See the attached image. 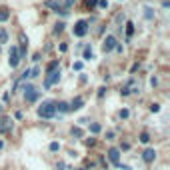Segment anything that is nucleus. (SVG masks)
Returning a JSON list of instances; mask_svg holds the SVG:
<instances>
[{"label":"nucleus","instance_id":"7c9ffc66","mask_svg":"<svg viewBox=\"0 0 170 170\" xmlns=\"http://www.w3.org/2000/svg\"><path fill=\"white\" fill-rule=\"evenodd\" d=\"M72 68H74V70H82V62H74Z\"/></svg>","mask_w":170,"mask_h":170},{"label":"nucleus","instance_id":"72a5a7b5","mask_svg":"<svg viewBox=\"0 0 170 170\" xmlns=\"http://www.w3.org/2000/svg\"><path fill=\"white\" fill-rule=\"evenodd\" d=\"M0 112H2V108H0Z\"/></svg>","mask_w":170,"mask_h":170},{"label":"nucleus","instance_id":"20e7f679","mask_svg":"<svg viewBox=\"0 0 170 170\" xmlns=\"http://www.w3.org/2000/svg\"><path fill=\"white\" fill-rule=\"evenodd\" d=\"M86 32H88V22L86 20H78L74 24V36L82 38V36H86Z\"/></svg>","mask_w":170,"mask_h":170},{"label":"nucleus","instance_id":"dca6fc26","mask_svg":"<svg viewBox=\"0 0 170 170\" xmlns=\"http://www.w3.org/2000/svg\"><path fill=\"white\" fill-rule=\"evenodd\" d=\"M100 130H102V126L98 122H92V124H90V132H92V134H98Z\"/></svg>","mask_w":170,"mask_h":170},{"label":"nucleus","instance_id":"cd10ccee","mask_svg":"<svg viewBox=\"0 0 170 170\" xmlns=\"http://www.w3.org/2000/svg\"><path fill=\"white\" fill-rule=\"evenodd\" d=\"M74 2H76V0H66V2H64V8H70V6H74Z\"/></svg>","mask_w":170,"mask_h":170},{"label":"nucleus","instance_id":"b1692460","mask_svg":"<svg viewBox=\"0 0 170 170\" xmlns=\"http://www.w3.org/2000/svg\"><path fill=\"white\" fill-rule=\"evenodd\" d=\"M60 150V144L58 142H50V152H58Z\"/></svg>","mask_w":170,"mask_h":170},{"label":"nucleus","instance_id":"f257e3e1","mask_svg":"<svg viewBox=\"0 0 170 170\" xmlns=\"http://www.w3.org/2000/svg\"><path fill=\"white\" fill-rule=\"evenodd\" d=\"M54 114H56L54 102H44V104L38 108V116H40V118H54Z\"/></svg>","mask_w":170,"mask_h":170},{"label":"nucleus","instance_id":"4468645a","mask_svg":"<svg viewBox=\"0 0 170 170\" xmlns=\"http://www.w3.org/2000/svg\"><path fill=\"white\" fill-rule=\"evenodd\" d=\"M54 108H56L58 112H68V110H70L66 102H58V104H54Z\"/></svg>","mask_w":170,"mask_h":170},{"label":"nucleus","instance_id":"a211bd4d","mask_svg":"<svg viewBox=\"0 0 170 170\" xmlns=\"http://www.w3.org/2000/svg\"><path fill=\"white\" fill-rule=\"evenodd\" d=\"M126 34H128V38L134 34V24L132 22H126Z\"/></svg>","mask_w":170,"mask_h":170},{"label":"nucleus","instance_id":"9d476101","mask_svg":"<svg viewBox=\"0 0 170 170\" xmlns=\"http://www.w3.org/2000/svg\"><path fill=\"white\" fill-rule=\"evenodd\" d=\"M82 106H84V98H82V96H76V98L72 100V104H68L70 110H80Z\"/></svg>","mask_w":170,"mask_h":170},{"label":"nucleus","instance_id":"0eeeda50","mask_svg":"<svg viewBox=\"0 0 170 170\" xmlns=\"http://www.w3.org/2000/svg\"><path fill=\"white\" fill-rule=\"evenodd\" d=\"M118 42H116V38L112 36V34H108L106 38H104V44H102V50L104 52H110V50H114V46H116Z\"/></svg>","mask_w":170,"mask_h":170},{"label":"nucleus","instance_id":"c85d7f7f","mask_svg":"<svg viewBox=\"0 0 170 170\" xmlns=\"http://www.w3.org/2000/svg\"><path fill=\"white\" fill-rule=\"evenodd\" d=\"M84 144H86V146H94V144H96V140H94V138H88Z\"/></svg>","mask_w":170,"mask_h":170},{"label":"nucleus","instance_id":"bb28decb","mask_svg":"<svg viewBox=\"0 0 170 170\" xmlns=\"http://www.w3.org/2000/svg\"><path fill=\"white\" fill-rule=\"evenodd\" d=\"M98 6L100 8H108V0H98Z\"/></svg>","mask_w":170,"mask_h":170},{"label":"nucleus","instance_id":"39448f33","mask_svg":"<svg viewBox=\"0 0 170 170\" xmlns=\"http://www.w3.org/2000/svg\"><path fill=\"white\" fill-rule=\"evenodd\" d=\"M58 80H60V68L54 70V72H48V76H46V80H44V88H50V86L56 84Z\"/></svg>","mask_w":170,"mask_h":170},{"label":"nucleus","instance_id":"5701e85b","mask_svg":"<svg viewBox=\"0 0 170 170\" xmlns=\"http://www.w3.org/2000/svg\"><path fill=\"white\" fill-rule=\"evenodd\" d=\"M72 136H76V138H80V136H82V128H78V126H74V128H72Z\"/></svg>","mask_w":170,"mask_h":170},{"label":"nucleus","instance_id":"f03ea898","mask_svg":"<svg viewBox=\"0 0 170 170\" xmlns=\"http://www.w3.org/2000/svg\"><path fill=\"white\" fill-rule=\"evenodd\" d=\"M22 90H24V100L26 102H36L38 100V96H40V92H38L32 84H24Z\"/></svg>","mask_w":170,"mask_h":170},{"label":"nucleus","instance_id":"aec40b11","mask_svg":"<svg viewBox=\"0 0 170 170\" xmlns=\"http://www.w3.org/2000/svg\"><path fill=\"white\" fill-rule=\"evenodd\" d=\"M64 26H66L64 22H58V24L54 26V34H60V32H62V30H64Z\"/></svg>","mask_w":170,"mask_h":170},{"label":"nucleus","instance_id":"ddd939ff","mask_svg":"<svg viewBox=\"0 0 170 170\" xmlns=\"http://www.w3.org/2000/svg\"><path fill=\"white\" fill-rule=\"evenodd\" d=\"M8 18H10V10L2 6V8H0V22H6Z\"/></svg>","mask_w":170,"mask_h":170},{"label":"nucleus","instance_id":"a878e982","mask_svg":"<svg viewBox=\"0 0 170 170\" xmlns=\"http://www.w3.org/2000/svg\"><path fill=\"white\" fill-rule=\"evenodd\" d=\"M128 116H130V112H128L126 108H124V110H120V118H128Z\"/></svg>","mask_w":170,"mask_h":170},{"label":"nucleus","instance_id":"f3484780","mask_svg":"<svg viewBox=\"0 0 170 170\" xmlns=\"http://www.w3.org/2000/svg\"><path fill=\"white\" fill-rule=\"evenodd\" d=\"M28 76H30V78H36V76H40V68L34 66L32 70H28Z\"/></svg>","mask_w":170,"mask_h":170},{"label":"nucleus","instance_id":"393cba45","mask_svg":"<svg viewBox=\"0 0 170 170\" xmlns=\"http://www.w3.org/2000/svg\"><path fill=\"white\" fill-rule=\"evenodd\" d=\"M96 4H98V0H86V6H88L90 10H92V8H94Z\"/></svg>","mask_w":170,"mask_h":170},{"label":"nucleus","instance_id":"4be33fe9","mask_svg":"<svg viewBox=\"0 0 170 170\" xmlns=\"http://www.w3.org/2000/svg\"><path fill=\"white\" fill-rule=\"evenodd\" d=\"M0 42H8V34L4 28H0Z\"/></svg>","mask_w":170,"mask_h":170},{"label":"nucleus","instance_id":"1a4fd4ad","mask_svg":"<svg viewBox=\"0 0 170 170\" xmlns=\"http://www.w3.org/2000/svg\"><path fill=\"white\" fill-rule=\"evenodd\" d=\"M154 158H156V150H154V148H146V150L142 152V160H144L146 164L154 162Z\"/></svg>","mask_w":170,"mask_h":170},{"label":"nucleus","instance_id":"c756f323","mask_svg":"<svg viewBox=\"0 0 170 170\" xmlns=\"http://www.w3.org/2000/svg\"><path fill=\"white\" fill-rule=\"evenodd\" d=\"M144 16L148 18V20H152V10H150V8H146V12H144Z\"/></svg>","mask_w":170,"mask_h":170},{"label":"nucleus","instance_id":"2f4dec72","mask_svg":"<svg viewBox=\"0 0 170 170\" xmlns=\"http://www.w3.org/2000/svg\"><path fill=\"white\" fill-rule=\"evenodd\" d=\"M150 110H152V112H158V110H160V106H158V104H152V106H150Z\"/></svg>","mask_w":170,"mask_h":170},{"label":"nucleus","instance_id":"2eb2a0df","mask_svg":"<svg viewBox=\"0 0 170 170\" xmlns=\"http://www.w3.org/2000/svg\"><path fill=\"white\" fill-rule=\"evenodd\" d=\"M60 68V64H58V60H52L50 64L46 66V72H54V70H58Z\"/></svg>","mask_w":170,"mask_h":170},{"label":"nucleus","instance_id":"423d86ee","mask_svg":"<svg viewBox=\"0 0 170 170\" xmlns=\"http://www.w3.org/2000/svg\"><path fill=\"white\" fill-rule=\"evenodd\" d=\"M8 62H10V68H16L18 64H20V56H18V48H16V46H10Z\"/></svg>","mask_w":170,"mask_h":170},{"label":"nucleus","instance_id":"f8f14e48","mask_svg":"<svg viewBox=\"0 0 170 170\" xmlns=\"http://www.w3.org/2000/svg\"><path fill=\"white\" fill-rule=\"evenodd\" d=\"M26 42H28V40H26V36L22 34V36H20V50H18V56H20V58L26 56Z\"/></svg>","mask_w":170,"mask_h":170},{"label":"nucleus","instance_id":"412c9836","mask_svg":"<svg viewBox=\"0 0 170 170\" xmlns=\"http://www.w3.org/2000/svg\"><path fill=\"white\" fill-rule=\"evenodd\" d=\"M140 142L148 144V142H150V134H148V132H142V134H140Z\"/></svg>","mask_w":170,"mask_h":170},{"label":"nucleus","instance_id":"6ab92c4d","mask_svg":"<svg viewBox=\"0 0 170 170\" xmlns=\"http://www.w3.org/2000/svg\"><path fill=\"white\" fill-rule=\"evenodd\" d=\"M92 58H94V54H92V50L86 46L84 48V60H92Z\"/></svg>","mask_w":170,"mask_h":170},{"label":"nucleus","instance_id":"6e6552de","mask_svg":"<svg viewBox=\"0 0 170 170\" xmlns=\"http://www.w3.org/2000/svg\"><path fill=\"white\" fill-rule=\"evenodd\" d=\"M108 160H110L114 166L120 164V150L118 148H110V150H108Z\"/></svg>","mask_w":170,"mask_h":170},{"label":"nucleus","instance_id":"473e14b6","mask_svg":"<svg viewBox=\"0 0 170 170\" xmlns=\"http://www.w3.org/2000/svg\"><path fill=\"white\" fill-rule=\"evenodd\" d=\"M64 168H66V166H64V162H60V164L56 166V170H64Z\"/></svg>","mask_w":170,"mask_h":170},{"label":"nucleus","instance_id":"9b49d317","mask_svg":"<svg viewBox=\"0 0 170 170\" xmlns=\"http://www.w3.org/2000/svg\"><path fill=\"white\" fill-rule=\"evenodd\" d=\"M12 130V120H8V118H4V120H0V132H10Z\"/></svg>","mask_w":170,"mask_h":170},{"label":"nucleus","instance_id":"7ed1b4c3","mask_svg":"<svg viewBox=\"0 0 170 170\" xmlns=\"http://www.w3.org/2000/svg\"><path fill=\"white\" fill-rule=\"evenodd\" d=\"M44 6H46V8H52L54 12H60L62 16H68V10L62 6V4H60V2H56V0H46V2H44Z\"/></svg>","mask_w":170,"mask_h":170}]
</instances>
